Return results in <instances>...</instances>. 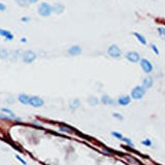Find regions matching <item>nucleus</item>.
I'll list each match as a JSON object with an SVG mask.
<instances>
[{
    "mask_svg": "<svg viewBox=\"0 0 165 165\" xmlns=\"http://www.w3.org/2000/svg\"><path fill=\"white\" fill-rule=\"evenodd\" d=\"M145 94V89L142 88V86H136L132 89L131 91V98L138 100V99H142Z\"/></svg>",
    "mask_w": 165,
    "mask_h": 165,
    "instance_id": "f257e3e1",
    "label": "nucleus"
},
{
    "mask_svg": "<svg viewBox=\"0 0 165 165\" xmlns=\"http://www.w3.org/2000/svg\"><path fill=\"white\" fill-rule=\"evenodd\" d=\"M53 11V7L48 3H41L38 7V14L42 17H48Z\"/></svg>",
    "mask_w": 165,
    "mask_h": 165,
    "instance_id": "f03ea898",
    "label": "nucleus"
},
{
    "mask_svg": "<svg viewBox=\"0 0 165 165\" xmlns=\"http://www.w3.org/2000/svg\"><path fill=\"white\" fill-rule=\"evenodd\" d=\"M107 54L110 55L111 58L117 59V58H120L121 56H122V52H121L120 48H119L118 45H113L107 48Z\"/></svg>",
    "mask_w": 165,
    "mask_h": 165,
    "instance_id": "7ed1b4c3",
    "label": "nucleus"
},
{
    "mask_svg": "<svg viewBox=\"0 0 165 165\" xmlns=\"http://www.w3.org/2000/svg\"><path fill=\"white\" fill-rule=\"evenodd\" d=\"M22 58H23V61L25 63H32L36 59V54L32 51H26L23 53Z\"/></svg>",
    "mask_w": 165,
    "mask_h": 165,
    "instance_id": "20e7f679",
    "label": "nucleus"
},
{
    "mask_svg": "<svg viewBox=\"0 0 165 165\" xmlns=\"http://www.w3.org/2000/svg\"><path fill=\"white\" fill-rule=\"evenodd\" d=\"M140 66H142V70H144L145 73H150L153 70L152 63L147 59H140Z\"/></svg>",
    "mask_w": 165,
    "mask_h": 165,
    "instance_id": "39448f33",
    "label": "nucleus"
},
{
    "mask_svg": "<svg viewBox=\"0 0 165 165\" xmlns=\"http://www.w3.org/2000/svg\"><path fill=\"white\" fill-rule=\"evenodd\" d=\"M126 59L128 61H130L131 63H137V62H140V57H139V54L136 52H129L126 54Z\"/></svg>",
    "mask_w": 165,
    "mask_h": 165,
    "instance_id": "423d86ee",
    "label": "nucleus"
},
{
    "mask_svg": "<svg viewBox=\"0 0 165 165\" xmlns=\"http://www.w3.org/2000/svg\"><path fill=\"white\" fill-rule=\"evenodd\" d=\"M45 104V101L38 96H31L30 99V105H32L33 107H41Z\"/></svg>",
    "mask_w": 165,
    "mask_h": 165,
    "instance_id": "0eeeda50",
    "label": "nucleus"
},
{
    "mask_svg": "<svg viewBox=\"0 0 165 165\" xmlns=\"http://www.w3.org/2000/svg\"><path fill=\"white\" fill-rule=\"evenodd\" d=\"M130 102H131V97L128 95H122L118 98V104H120L122 106L128 105Z\"/></svg>",
    "mask_w": 165,
    "mask_h": 165,
    "instance_id": "6e6552de",
    "label": "nucleus"
},
{
    "mask_svg": "<svg viewBox=\"0 0 165 165\" xmlns=\"http://www.w3.org/2000/svg\"><path fill=\"white\" fill-rule=\"evenodd\" d=\"M19 101H20V103L22 104H30V99H31V97L27 95V94H25V93H23V94H20L19 95Z\"/></svg>",
    "mask_w": 165,
    "mask_h": 165,
    "instance_id": "1a4fd4ad",
    "label": "nucleus"
},
{
    "mask_svg": "<svg viewBox=\"0 0 165 165\" xmlns=\"http://www.w3.org/2000/svg\"><path fill=\"white\" fill-rule=\"evenodd\" d=\"M82 53V48L79 45H72L71 48L68 50V54L71 56H77Z\"/></svg>",
    "mask_w": 165,
    "mask_h": 165,
    "instance_id": "9d476101",
    "label": "nucleus"
},
{
    "mask_svg": "<svg viewBox=\"0 0 165 165\" xmlns=\"http://www.w3.org/2000/svg\"><path fill=\"white\" fill-rule=\"evenodd\" d=\"M153 79L151 76H147L145 79H144V82H142V88L144 89H150L151 87L153 86Z\"/></svg>",
    "mask_w": 165,
    "mask_h": 165,
    "instance_id": "9b49d317",
    "label": "nucleus"
},
{
    "mask_svg": "<svg viewBox=\"0 0 165 165\" xmlns=\"http://www.w3.org/2000/svg\"><path fill=\"white\" fill-rule=\"evenodd\" d=\"M0 35L3 36V37H5L6 39H8V40H11L14 38V35L11 34L9 31L4 30V29H0Z\"/></svg>",
    "mask_w": 165,
    "mask_h": 165,
    "instance_id": "f8f14e48",
    "label": "nucleus"
},
{
    "mask_svg": "<svg viewBox=\"0 0 165 165\" xmlns=\"http://www.w3.org/2000/svg\"><path fill=\"white\" fill-rule=\"evenodd\" d=\"M53 11H55L56 14H62L63 11H64V5L61 3H56L54 7H53Z\"/></svg>",
    "mask_w": 165,
    "mask_h": 165,
    "instance_id": "ddd939ff",
    "label": "nucleus"
},
{
    "mask_svg": "<svg viewBox=\"0 0 165 165\" xmlns=\"http://www.w3.org/2000/svg\"><path fill=\"white\" fill-rule=\"evenodd\" d=\"M101 102H102L103 104H113L114 100L111 98L110 96H107L106 94H104V95H102V97H101Z\"/></svg>",
    "mask_w": 165,
    "mask_h": 165,
    "instance_id": "4468645a",
    "label": "nucleus"
},
{
    "mask_svg": "<svg viewBox=\"0 0 165 165\" xmlns=\"http://www.w3.org/2000/svg\"><path fill=\"white\" fill-rule=\"evenodd\" d=\"M133 35L137 38L138 41H139L140 43H142V45H147V40H145V38L142 35H140L138 32H133Z\"/></svg>",
    "mask_w": 165,
    "mask_h": 165,
    "instance_id": "2eb2a0df",
    "label": "nucleus"
},
{
    "mask_svg": "<svg viewBox=\"0 0 165 165\" xmlns=\"http://www.w3.org/2000/svg\"><path fill=\"white\" fill-rule=\"evenodd\" d=\"M79 105H81V102H79V99H74V100H72L71 102H70V108H71V110H76Z\"/></svg>",
    "mask_w": 165,
    "mask_h": 165,
    "instance_id": "dca6fc26",
    "label": "nucleus"
},
{
    "mask_svg": "<svg viewBox=\"0 0 165 165\" xmlns=\"http://www.w3.org/2000/svg\"><path fill=\"white\" fill-rule=\"evenodd\" d=\"M88 101H89V104H90V105H97V104L99 103L98 99H97L95 96H91V97H89Z\"/></svg>",
    "mask_w": 165,
    "mask_h": 165,
    "instance_id": "f3484780",
    "label": "nucleus"
},
{
    "mask_svg": "<svg viewBox=\"0 0 165 165\" xmlns=\"http://www.w3.org/2000/svg\"><path fill=\"white\" fill-rule=\"evenodd\" d=\"M60 131L62 132H66V133H72V130L71 128L68 127V126H65V125H61L60 126Z\"/></svg>",
    "mask_w": 165,
    "mask_h": 165,
    "instance_id": "a211bd4d",
    "label": "nucleus"
},
{
    "mask_svg": "<svg viewBox=\"0 0 165 165\" xmlns=\"http://www.w3.org/2000/svg\"><path fill=\"white\" fill-rule=\"evenodd\" d=\"M1 111H2V113H4V114H6V115L11 116V118H14V120H17L16 116H14V113H13V111H11L7 110V108H1Z\"/></svg>",
    "mask_w": 165,
    "mask_h": 165,
    "instance_id": "6ab92c4d",
    "label": "nucleus"
},
{
    "mask_svg": "<svg viewBox=\"0 0 165 165\" xmlns=\"http://www.w3.org/2000/svg\"><path fill=\"white\" fill-rule=\"evenodd\" d=\"M14 1H16L20 6H27L28 4L30 3L29 0H14Z\"/></svg>",
    "mask_w": 165,
    "mask_h": 165,
    "instance_id": "aec40b11",
    "label": "nucleus"
},
{
    "mask_svg": "<svg viewBox=\"0 0 165 165\" xmlns=\"http://www.w3.org/2000/svg\"><path fill=\"white\" fill-rule=\"evenodd\" d=\"M158 33H159L160 37H161L162 39H164V40H165V28H163V27H159V28H158Z\"/></svg>",
    "mask_w": 165,
    "mask_h": 165,
    "instance_id": "412c9836",
    "label": "nucleus"
},
{
    "mask_svg": "<svg viewBox=\"0 0 165 165\" xmlns=\"http://www.w3.org/2000/svg\"><path fill=\"white\" fill-rule=\"evenodd\" d=\"M111 135H113L114 137H116V138H118V139H123V134L122 133H120V132H117V131H113L111 132Z\"/></svg>",
    "mask_w": 165,
    "mask_h": 165,
    "instance_id": "4be33fe9",
    "label": "nucleus"
},
{
    "mask_svg": "<svg viewBox=\"0 0 165 165\" xmlns=\"http://www.w3.org/2000/svg\"><path fill=\"white\" fill-rule=\"evenodd\" d=\"M8 52H7L6 50H0V58H2V59H5V58L8 57Z\"/></svg>",
    "mask_w": 165,
    "mask_h": 165,
    "instance_id": "5701e85b",
    "label": "nucleus"
},
{
    "mask_svg": "<svg viewBox=\"0 0 165 165\" xmlns=\"http://www.w3.org/2000/svg\"><path fill=\"white\" fill-rule=\"evenodd\" d=\"M142 144L144 145H145V147H151V145H153L151 139H144L142 142Z\"/></svg>",
    "mask_w": 165,
    "mask_h": 165,
    "instance_id": "b1692460",
    "label": "nucleus"
},
{
    "mask_svg": "<svg viewBox=\"0 0 165 165\" xmlns=\"http://www.w3.org/2000/svg\"><path fill=\"white\" fill-rule=\"evenodd\" d=\"M14 157H16V159L18 160V161H20L23 165H27V162H26L25 160H23V158H22L21 156H19V155H16Z\"/></svg>",
    "mask_w": 165,
    "mask_h": 165,
    "instance_id": "393cba45",
    "label": "nucleus"
},
{
    "mask_svg": "<svg viewBox=\"0 0 165 165\" xmlns=\"http://www.w3.org/2000/svg\"><path fill=\"white\" fill-rule=\"evenodd\" d=\"M123 139H124V142H126V144H127L128 145H130V147H133V145H133V144H132V142H131V139H130V138H127V137H124V138H123Z\"/></svg>",
    "mask_w": 165,
    "mask_h": 165,
    "instance_id": "a878e982",
    "label": "nucleus"
},
{
    "mask_svg": "<svg viewBox=\"0 0 165 165\" xmlns=\"http://www.w3.org/2000/svg\"><path fill=\"white\" fill-rule=\"evenodd\" d=\"M113 116L115 117L116 119H118V120H123V116L122 115H120V114H118V113H114L113 114Z\"/></svg>",
    "mask_w": 165,
    "mask_h": 165,
    "instance_id": "bb28decb",
    "label": "nucleus"
},
{
    "mask_svg": "<svg viewBox=\"0 0 165 165\" xmlns=\"http://www.w3.org/2000/svg\"><path fill=\"white\" fill-rule=\"evenodd\" d=\"M151 48H153V51L155 52V54H156V55H158V54H159V51H158V48H157L156 45H151Z\"/></svg>",
    "mask_w": 165,
    "mask_h": 165,
    "instance_id": "cd10ccee",
    "label": "nucleus"
},
{
    "mask_svg": "<svg viewBox=\"0 0 165 165\" xmlns=\"http://www.w3.org/2000/svg\"><path fill=\"white\" fill-rule=\"evenodd\" d=\"M0 11H5V5L3 3H0Z\"/></svg>",
    "mask_w": 165,
    "mask_h": 165,
    "instance_id": "c85d7f7f",
    "label": "nucleus"
},
{
    "mask_svg": "<svg viewBox=\"0 0 165 165\" xmlns=\"http://www.w3.org/2000/svg\"><path fill=\"white\" fill-rule=\"evenodd\" d=\"M37 1V0H29V2H30V3H33V2H36Z\"/></svg>",
    "mask_w": 165,
    "mask_h": 165,
    "instance_id": "c756f323",
    "label": "nucleus"
},
{
    "mask_svg": "<svg viewBox=\"0 0 165 165\" xmlns=\"http://www.w3.org/2000/svg\"><path fill=\"white\" fill-rule=\"evenodd\" d=\"M22 41H23V42H26V38H22Z\"/></svg>",
    "mask_w": 165,
    "mask_h": 165,
    "instance_id": "7c9ffc66",
    "label": "nucleus"
},
{
    "mask_svg": "<svg viewBox=\"0 0 165 165\" xmlns=\"http://www.w3.org/2000/svg\"><path fill=\"white\" fill-rule=\"evenodd\" d=\"M153 1H157V0H153Z\"/></svg>",
    "mask_w": 165,
    "mask_h": 165,
    "instance_id": "2f4dec72",
    "label": "nucleus"
}]
</instances>
